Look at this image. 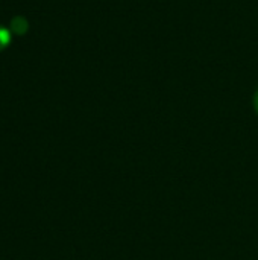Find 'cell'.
Listing matches in <instances>:
<instances>
[{
    "instance_id": "1",
    "label": "cell",
    "mask_w": 258,
    "mask_h": 260,
    "mask_svg": "<svg viewBox=\"0 0 258 260\" xmlns=\"http://www.w3.org/2000/svg\"><path fill=\"white\" fill-rule=\"evenodd\" d=\"M9 30L15 35H24L27 30H29V23L27 20L23 17V15H17L11 20V24H9Z\"/></svg>"
},
{
    "instance_id": "2",
    "label": "cell",
    "mask_w": 258,
    "mask_h": 260,
    "mask_svg": "<svg viewBox=\"0 0 258 260\" xmlns=\"http://www.w3.org/2000/svg\"><path fill=\"white\" fill-rule=\"evenodd\" d=\"M11 30L6 29V27H2L0 26V52L5 50L9 44H11Z\"/></svg>"
},
{
    "instance_id": "3",
    "label": "cell",
    "mask_w": 258,
    "mask_h": 260,
    "mask_svg": "<svg viewBox=\"0 0 258 260\" xmlns=\"http://www.w3.org/2000/svg\"><path fill=\"white\" fill-rule=\"evenodd\" d=\"M252 105H254V110H255V113L258 114V88H257V91L254 93V98H252Z\"/></svg>"
}]
</instances>
